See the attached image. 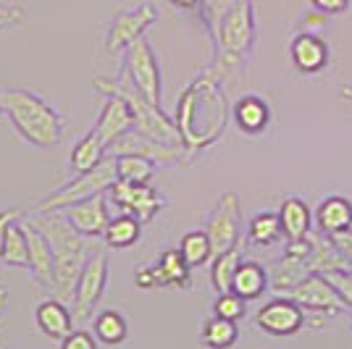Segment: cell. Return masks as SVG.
Instances as JSON below:
<instances>
[{"instance_id": "obj_1", "label": "cell", "mask_w": 352, "mask_h": 349, "mask_svg": "<svg viewBox=\"0 0 352 349\" xmlns=\"http://www.w3.org/2000/svg\"><path fill=\"white\" fill-rule=\"evenodd\" d=\"M37 229L47 236L50 242V249H53V284L50 289L53 294L63 300L66 305L74 302V294H76V284H79V276L87 265L89 255H92V247H89L87 236L74 229L69 218L60 213V210H53V213H34L30 216Z\"/></svg>"}, {"instance_id": "obj_2", "label": "cell", "mask_w": 352, "mask_h": 349, "mask_svg": "<svg viewBox=\"0 0 352 349\" xmlns=\"http://www.w3.org/2000/svg\"><path fill=\"white\" fill-rule=\"evenodd\" d=\"M0 116L8 118L16 134L34 147H56L63 142L66 121L37 92L24 87H0Z\"/></svg>"}, {"instance_id": "obj_3", "label": "cell", "mask_w": 352, "mask_h": 349, "mask_svg": "<svg viewBox=\"0 0 352 349\" xmlns=\"http://www.w3.org/2000/svg\"><path fill=\"white\" fill-rule=\"evenodd\" d=\"M92 87L98 89L100 95H116L121 100L129 105L134 116V131L142 134V137H150L155 142H166V145H182V131L176 124L168 121V116L161 111V105L145 100L132 85L126 82H118V79H105V76H98L92 82Z\"/></svg>"}, {"instance_id": "obj_4", "label": "cell", "mask_w": 352, "mask_h": 349, "mask_svg": "<svg viewBox=\"0 0 352 349\" xmlns=\"http://www.w3.org/2000/svg\"><path fill=\"white\" fill-rule=\"evenodd\" d=\"M118 181V168H116V158L108 155L103 163H98L92 171H85V174H76L74 181L63 184L58 192H53L50 197H45L37 203L34 213H53V210H63V207H72L76 203H85V200H92L98 194H105L111 192V187Z\"/></svg>"}, {"instance_id": "obj_5", "label": "cell", "mask_w": 352, "mask_h": 349, "mask_svg": "<svg viewBox=\"0 0 352 349\" xmlns=\"http://www.w3.org/2000/svg\"><path fill=\"white\" fill-rule=\"evenodd\" d=\"M213 43L223 58L242 60L255 43V8L252 0H242L229 14L223 16L219 32L213 34Z\"/></svg>"}, {"instance_id": "obj_6", "label": "cell", "mask_w": 352, "mask_h": 349, "mask_svg": "<svg viewBox=\"0 0 352 349\" xmlns=\"http://www.w3.org/2000/svg\"><path fill=\"white\" fill-rule=\"evenodd\" d=\"M124 74H126V85H132L145 100L161 105V66L155 58L153 45L145 37L132 43L124 50Z\"/></svg>"}, {"instance_id": "obj_7", "label": "cell", "mask_w": 352, "mask_h": 349, "mask_svg": "<svg viewBox=\"0 0 352 349\" xmlns=\"http://www.w3.org/2000/svg\"><path fill=\"white\" fill-rule=\"evenodd\" d=\"M158 21V11L150 3H137L129 8H121L105 34V50L108 53H121L132 43L142 40L145 32Z\"/></svg>"}, {"instance_id": "obj_8", "label": "cell", "mask_w": 352, "mask_h": 349, "mask_svg": "<svg viewBox=\"0 0 352 349\" xmlns=\"http://www.w3.org/2000/svg\"><path fill=\"white\" fill-rule=\"evenodd\" d=\"M239 226H242L239 200H236L234 192H223L219 197V203H216V207H213V213L208 216V226H206L210 247H213V258L236 247Z\"/></svg>"}, {"instance_id": "obj_9", "label": "cell", "mask_w": 352, "mask_h": 349, "mask_svg": "<svg viewBox=\"0 0 352 349\" xmlns=\"http://www.w3.org/2000/svg\"><path fill=\"white\" fill-rule=\"evenodd\" d=\"M105 286H108V255L103 249H92L74 294V320H87L92 315V310L103 300Z\"/></svg>"}, {"instance_id": "obj_10", "label": "cell", "mask_w": 352, "mask_h": 349, "mask_svg": "<svg viewBox=\"0 0 352 349\" xmlns=\"http://www.w3.org/2000/svg\"><path fill=\"white\" fill-rule=\"evenodd\" d=\"M111 203L116 205L121 213L134 216L142 223L153 221L163 210V197L153 190L150 184H129V181H116L108 192Z\"/></svg>"}, {"instance_id": "obj_11", "label": "cell", "mask_w": 352, "mask_h": 349, "mask_svg": "<svg viewBox=\"0 0 352 349\" xmlns=\"http://www.w3.org/2000/svg\"><path fill=\"white\" fill-rule=\"evenodd\" d=\"M289 300H294L308 313H329V315H337L347 307L344 300L339 297V291L331 286V281L323 273H308L289 291Z\"/></svg>"}, {"instance_id": "obj_12", "label": "cell", "mask_w": 352, "mask_h": 349, "mask_svg": "<svg viewBox=\"0 0 352 349\" xmlns=\"http://www.w3.org/2000/svg\"><path fill=\"white\" fill-rule=\"evenodd\" d=\"M255 326L271 336H292L305 326V310L289 297L274 300L258 310Z\"/></svg>"}, {"instance_id": "obj_13", "label": "cell", "mask_w": 352, "mask_h": 349, "mask_svg": "<svg viewBox=\"0 0 352 349\" xmlns=\"http://www.w3.org/2000/svg\"><path fill=\"white\" fill-rule=\"evenodd\" d=\"M69 223H72L76 232L87 239H95V236H103L108 223H111V213H108V197L105 194H98L92 200H85V203H76L72 207H63L60 210Z\"/></svg>"}, {"instance_id": "obj_14", "label": "cell", "mask_w": 352, "mask_h": 349, "mask_svg": "<svg viewBox=\"0 0 352 349\" xmlns=\"http://www.w3.org/2000/svg\"><path fill=\"white\" fill-rule=\"evenodd\" d=\"M108 155H140L147 160H161V163H171L184 155L182 145H166V142H155L150 137H142L137 131H129L126 137H121L118 142L108 147Z\"/></svg>"}, {"instance_id": "obj_15", "label": "cell", "mask_w": 352, "mask_h": 349, "mask_svg": "<svg viewBox=\"0 0 352 349\" xmlns=\"http://www.w3.org/2000/svg\"><path fill=\"white\" fill-rule=\"evenodd\" d=\"M95 131L108 147L118 142L121 137H126L129 131H134V116L129 105L116 95H108L103 102V111L98 116V124H95Z\"/></svg>"}, {"instance_id": "obj_16", "label": "cell", "mask_w": 352, "mask_h": 349, "mask_svg": "<svg viewBox=\"0 0 352 349\" xmlns=\"http://www.w3.org/2000/svg\"><path fill=\"white\" fill-rule=\"evenodd\" d=\"M21 229H24V236H27V249H30V271L34 273V278L45 284L50 289L53 284V249H50V242L32 218L21 221Z\"/></svg>"}, {"instance_id": "obj_17", "label": "cell", "mask_w": 352, "mask_h": 349, "mask_svg": "<svg viewBox=\"0 0 352 349\" xmlns=\"http://www.w3.org/2000/svg\"><path fill=\"white\" fill-rule=\"evenodd\" d=\"M289 53H292V63L297 66V71L302 74H318L329 63V45L318 34H308V32L294 37Z\"/></svg>"}, {"instance_id": "obj_18", "label": "cell", "mask_w": 352, "mask_h": 349, "mask_svg": "<svg viewBox=\"0 0 352 349\" xmlns=\"http://www.w3.org/2000/svg\"><path fill=\"white\" fill-rule=\"evenodd\" d=\"M34 320L40 326L47 339H66V336L74 331V315L69 313V307L63 300L58 297H50V300H43L37 305V313H34Z\"/></svg>"}, {"instance_id": "obj_19", "label": "cell", "mask_w": 352, "mask_h": 349, "mask_svg": "<svg viewBox=\"0 0 352 349\" xmlns=\"http://www.w3.org/2000/svg\"><path fill=\"white\" fill-rule=\"evenodd\" d=\"M316 223L321 234L334 236V234L350 232L352 229V205L344 197H326L316 213Z\"/></svg>"}, {"instance_id": "obj_20", "label": "cell", "mask_w": 352, "mask_h": 349, "mask_svg": "<svg viewBox=\"0 0 352 349\" xmlns=\"http://www.w3.org/2000/svg\"><path fill=\"white\" fill-rule=\"evenodd\" d=\"M155 278H158V289L163 286H176V289H190V265L184 262L179 249H166L161 255V260L153 265Z\"/></svg>"}, {"instance_id": "obj_21", "label": "cell", "mask_w": 352, "mask_h": 349, "mask_svg": "<svg viewBox=\"0 0 352 349\" xmlns=\"http://www.w3.org/2000/svg\"><path fill=\"white\" fill-rule=\"evenodd\" d=\"M279 218L284 226V236L289 242H300L310 236V207L300 197H287L281 203Z\"/></svg>"}, {"instance_id": "obj_22", "label": "cell", "mask_w": 352, "mask_h": 349, "mask_svg": "<svg viewBox=\"0 0 352 349\" xmlns=\"http://www.w3.org/2000/svg\"><path fill=\"white\" fill-rule=\"evenodd\" d=\"M268 284L271 281H268V273H265L263 265L255 260H248L236 268V276L232 281V291L248 302V300H258L268 289Z\"/></svg>"}, {"instance_id": "obj_23", "label": "cell", "mask_w": 352, "mask_h": 349, "mask_svg": "<svg viewBox=\"0 0 352 349\" xmlns=\"http://www.w3.org/2000/svg\"><path fill=\"white\" fill-rule=\"evenodd\" d=\"M308 273H310V268L305 258H294V255H287V252H284V258L276 262L274 273L268 278V281H271L268 289L279 291V294H289Z\"/></svg>"}, {"instance_id": "obj_24", "label": "cell", "mask_w": 352, "mask_h": 349, "mask_svg": "<svg viewBox=\"0 0 352 349\" xmlns=\"http://www.w3.org/2000/svg\"><path fill=\"white\" fill-rule=\"evenodd\" d=\"M108 158V145L98 137V131H87L72 150V168L76 174L92 171L98 163H103Z\"/></svg>"}, {"instance_id": "obj_25", "label": "cell", "mask_w": 352, "mask_h": 349, "mask_svg": "<svg viewBox=\"0 0 352 349\" xmlns=\"http://www.w3.org/2000/svg\"><path fill=\"white\" fill-rule=\"evenodd\" d=\"M142 236V221L134 218V216H118V218H111L108 229H105L103 239L111 249H126L137 245V239Z\"/></svg>"}, {"instance_id": "obj_26", "label": "cell", "mask_w": 352, "mask_h": 349, "mask_svg": "<svg viewBox=\"0 0 352 349\" xmlns=\"http://www.w3.org/2000/svg\"><path fill=\"white\" fill-rule=\"evenodd\" d=\"M268 105L255 95H248L234 105V118L239 124V129L248 131V134H258L268 126Z\"/></svg>"}, {"instance_id": "obj_27", "label": "cell", "mask_w": 352, "mask_h": 349, "mask_svg": "<svg viewBox=\"0 0 352 349\" xmlns=\"http://www.w3.org/2000/svg\"><path fill=\"white\" fill-rule=\"evenodd\" d=\"M248 236L252 245L258 247H268V245H276L281 236H284V226L276 213H258L255 218L250 221Z\"/></svg>"}, {"instance_id": "obj_28", "label": "cell", "mask_w": 352, "mask_h": 349, "mask_svg": "<svg viewBox=\"0 0 352 349\" xmlns=\"http://www.w3.org/2000/svg\"><path fill=\"white\" fill-rule=\"evenodd\" d=\"M200 341L208 349H232L236 341V323L234 320H223L219 315H213L210 320H206Z\"/></svg>"}, {"instance_id": "obj_29", "label": "cell", "mask_w": 352, "mask_h": 349, "mask_svg": "<svg viewBox=\"0 0 352 349\" xmlns=\"http://www.w3.org/2000/svg\"><path fill=\"white\" fill-rule=\"evenodd\" d=\"M242 265V258H239V249H229L223 255H216L213 258V265H210V284L213 289L223 294V291H232V281L236 276V268Z\"/></svg>"}, {"instance_id": "obj_30", "label": "cell", "mask_w": 352, "mask_h": 349, "mask_svg": "<svg viewBox=\"0 0 352 349\" xmlns=\"http://www.w3.org/2000/svg\"><path fill=\"white\" fill-rule=\"evenodd\" d=\"M92 331H95V336H98L103 344H108V347L121 344V341L126 339V334H129L126 320L121 318V313H116V310H103V313L95 318V323H92Z\"/></svg>"}, {"instance_id": "obj_31", "label": "cell", "mask_w": 352, "mask_h": 349, "mask_svg": "<svg viewBox=\"0 0 352 349\" xmlns=\"http://www.w3.org/2000/svg\"><path fill=\"white\" fill-rule=\"evenodd\" d=\"M179 252L184 262L190 268H200L206 265L210 258H213V247H210V239H208L206 232H190L182 236V245H179Z\"/></svg>"}, {"instance_id": "obj_32", "label": "cell", "mask_w": 352, "mask_h": 349, "mask_svg": "<svg viewBox=\"0 0 352 349\" xmlns=\"http://www.w3.org/2000/svg\"><path fill=\"white\" fill-rule=\"evenodd\" d=\"M116 168H118V181H129V184H150V179L155 174L153 160L140 158V155H118Z\"/></svg>"}, {"instance_id": "obj_33", "label": "cell", "mask_w": 352, "mask_h": 349, "mask_svg": "<svg viewBox=\"0 0 352 349\" xmlns=\"http://www.w3.org/2000/svg\"><path fill=\"white\" fill-rule=\"evenodd\" d=\"M0 260L11 268H30V249H27V236H24V229L21 223H11L8 229V236H6V247H3V255Z\"/></svg>"}, {"instance_id": "obj_34", "label": "cell", "mask_w": 352, "mask_h": 349, "mask_svg": "<svg viewBox=\"0 0 352 349\" xmlns=\"http://www.w3.org/2000/svg\"><path fill=\"white\" fill-rule=\"evenodd\" d=\"M239 3H242V0H200V16H203V21H206L210 37L219 32L223 16L229 14L234 5H239Z\"/></svg>"}, {"instance_id": "obj_35", "label": "cell", "mask_w": 352, "mask_h": 349, "mask_svg": "<svg viewBox=\"0 0 352 349\" xmlns=\"http://www.w3.org/2000/svg\"><path fill=\"white\" fill-rule=\"evenodd\" d=\"M213 315L236 323V320L245 318V300L239 294H234V291H223V294H219V300L213 302Z\"/></svg>"}, {"instance_id": "obj_36", "label": "cell", "mask_w": 352, "mask_h": 349, "mask_svg": "<svg viewBox=\"0 0 352 349\" xmlns=\"http://www.w3.org/2000/svg\"><path fill=\"white\" fill-rule=\"evenodd\" d=\"M323 276L331 281V286L339 291V297L344 300V305L352 310V273L350 271H329Z\"/></svg>"}, {"instance_id": "obj_37", "label": "cell", "mask_w": 352, "mask_h": 349, "mask_svg": "<svg viewBox=\"0 0 352 349\" xmlns=\"http://www.w3.org/2000/svg\"><path fill=\"white\" fill-rule=\"evenodd\" d=\"M60 349H98L95 336L85 331V328H76L66 339H60Z\"/></svg>"}, {"instance_id": "obj_38", "label": "cell", "mask_w": 352, "mask_h": 349, "mask_svg": "<svg viewBox=\"0 0 352 349\" xmlns=\"http://www.w3.org/2000/svg\"><path fill=\"white\" fill-rule=\"evenodd\" d=\"M310 3H313L316 11H323V14L329 16L344 14L350 8V0H310Z\"/></svg>"}, {"instance_id": "obj_39", "label": "cell", "mask_w": 352, "mask_h": 349, "mask_svg": "<svg viewBox=\"0 0 352 349\" xmlns=\"http://www.w3.org/2000/svg\"><path fill=\"white\" fill-rule=\"evenodd\" d=\"M329 24V14H323V11H310L305 19H302V30L308 32V34H318Z\"/></svg>"}, {"instance_id": "obj_40", "label": "cell", "mask_w": 352, "mask_h": 349, "mask_svg": "<svg viewBox=\"0 0 352 349\" xmlns=\"http://www.w3.org/2000/svg\"><path fill=\"white\" fill-rule=\"evenodd\" d=\"M134 284H137L140 289H158V278H155V271H153V265H147V268H140V271H137V276H134Z\"/></svg>"}, {"instance_id": "obj_41", "label": "cell", "mask_w": 352, "mask_h": 349, "mask_svg": "<svg viewBox=\"0 0 352 349\" xmlns=\"http://www.w3.org/2000/svg\"><path fill=\"white\" fill-rule=\"evenodd\" d=\"M19 218V210H3L0 213V255H3V247H6V236H8V229L11 223Z\"/></svg>"}, {"instance_id": "obj_42", "label": "cell", "mask_w": 352, "mask_h": 349, "mask_svg": "<svg viewBox=\"0 0 352 349\" xmlns=\"http://www.w3.org/2000/svg\"><path fill=\"white\" fill-rule=\"evenodd\" d=\"M6 16H21L24 19V11L19 5H0V19H6Z\"/></svg>"}, {"instance_id": "obj_43", "label": "cell", "mask_w": 352, "mask_h": 349, "mask_svg": "<svg viewBox=\"0 0 352 349\" xmlns=\"http://www.w3.org/2000/svg\"><path fill=\"white\" fill-rule=\"evenodd\" d=\"M171 5H176V8H187V11H192V8H200V0H168Z\"/></svg>"}, {"instance_id": "obj_44", "label": "cell", "mask_w": 352, "mask_h": 349, "mask_svg": "<svg viewBox=\"0 0 352 349\" xmlns=\"http://www.w3.org/2000/svg\"><path fill=\"white\" fill-rule=\"evenodd\" d=\"M19 21H21V16H6V19H0V34L8 30V27L19 24Z\"/></svg>"}, {"instance_id": "obj_45", "label": "cell", "mask_w": 352, "mask_h": 349, "mask_svg": "<svg viewBox=\"0 0 352 349\" xmlns=\"http://www.w3.org/2000/svg\"><path fill=\"white\" fill-rule=\"evenodd\" d=\"M6 305H8V294H6V289H0V315H3Z\"/></svg>"}, {"instance_id": "obj_46", "label": "cell", "mask_w": 352, "mask_h": 349, "mask_svg": "<svg viewBox=\"0 0 352 349\" xmlns=\"http://www.w3.org/2000/svg\"><path fill=\"white\" fill-rule=\"evenodd\" d=\"M350 323H352V310H350Z\"/></svg>"}]
</instances>
